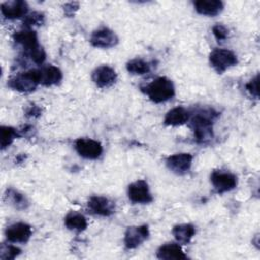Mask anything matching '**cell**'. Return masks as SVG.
Masks as SVG:
<instances>
[{
    "label": "cell",
    "mask_w": 260,
    "mask_h": 260,
    "mask_svg": "<svg viewBox=\"0 0 260 260\" xmlns=\"http://www.w3.org/2000/svg\"><path fill=\"white\" fill-rule=\"evenodd\" d=\"M212 34L218 42H221L228 38L229 29L224 25L217 23L212 27Z\"/></svg>",
    "instance_id": "83f0119b"
},
{
    "label": "cell",
    "mask_w": 260,
    "mask_h": 260,
    "mask_svg": "<svg viewBox=\"0 0 260 260\" xmlns=\"http://www.w3.org/2000/svg\"><path fill=\"white\" fill-rule=\"evenodd\" d=\"M193 161V155L187 152H181L176 153L173 155H170L167 160V167L169 170H171L173 173L177 175H184L191 169Z\"/></svg>",
    "instance_id": "30bf717a"
},
{
    "label": "cell",
    "mask_w": 260,
    "mask_h": 260,
    "mask_svg": "<svg viewBox=\"0 0 260 260\" xmlns=\"http://www.w3.org/2000/svg\"><path fill=\"white\" fill-rule=\"evenodd\" d=\"M172 233L178 243L185 245L190 243L194 237L195 228L191 223H181L175 225L172 230Z\"/></svg>",
    "instance_id": "ffe728a7"
},
{
    "label": "cell",
    "mask_w": 260,
    "mask_h": 260,
    "mask_svg": "<svg viewBox=\"0 0 260 260\" xmlns=\"http://www.w3.org/2000/svg\"><path fill=\"white\" fill-rule=\"evenodd\" d=\"M45 16L42 12L34 11L27 15H25V18L23 20V23L25 25V28H30L34 26H40L44 23Z\"/></svg>",
    "instance_id": "d4e9b609"
},
{
    "label": "cell",
    "mask_w": 260,
    "mask_h": 260,
    "mask_svg": "<svg viewBox=\"0 0 260 260\" xmlns=\"http://www.w3.org/2000/svg\"><path fill=\"white\" fill-rule=\"evenodd\" d=\"M258 80H259V75L257 74L254 78H252L247 84H246V89L247 91L254 98L258 99L259 96V90H258Z\"/></svg>",
    "instance_id": "f1b7e54d"
},
{
    "label": "cell",
    "mask_w": 260,
    "mask_h": 260,
    "mask_svg": "<svg viewBox=\"0 0 260 260\" xmlns=\"http://www.w3.org/2000/svg\"><path fill=\"white\" fill-rule=\"evenodd\" d=\"M126 68H127V71L132 74L142 75V74L149 72L150 65L148 62L144 61L143 59L134 58L126 64Z\"/></svg>",
    "instance_id": "603a6c76"
},
{
    "label": "cell",
    "mask_w": 260,
    "mask_h": 260,
    "mask_svg": "<svg viewBox=\"0 0 260 260\" xmlns=\"http://www.w3.org/2000/svg\"><path fill=\"white\" fill-rule=\"evenodd\" d=\"M195 10L202 15L215 16L223 10V2L220 0H197L194 3Z\"/></svg>",
    "instance_id": "e0dca14e"
},
{
    "label": "cell",
    "mask_w": 260,
    "mask_h": 260,
    "mask_svg": "<svg viewBox=\"0 0 260 260\" xmlns=\"http://www.w3.org/2000/svg\"><path fill=\"white\" fill-rule=\"evenodd\" d=\"M40 84L39 70L30 69L25 72H21L10 78L7 85L19 92H31Z\"/></svg>",
    "instance_id": "3957f363"
},
{
    "label": "cell",
    "mask_w": 260,
    "mask_h": 260,
    "mask_svg": "<svg viewBox=\"0 0 260 260\" xmlns=\"http://www.w3.org/2000/svg\"><path fill=\"white\" fill-rule=\"evenodd\" d=\"M26 54L38 65L43 64L45 59H46V53H45L44 49L41 46L37 47L36 49H34V50L29 51V52H26Z\"/></svg>",
    "instance_id": "4316f807"
},
{
    "label": "cell",
    "mask_w": 260,
    "mask_h": 260,
    "mask_svg": "<svg viewBox=\"0 0 260 260\" xmlns=\"http://www.w3.org/2000/svg\"><path fill=\"white\" fill-rule=\"evenodd\" d=\"M28 5L22 0H10L1 4V12L8 19H15L26 15Z\"/></svg>",
    "instance_id": "5bb4252c"
},
{
    "label": "cell",
    "mask_w": 260,
    "mask_h": 260,
    "mask_svg": "<svg viewBox=\"0 0 260 260\" xmlns=\"http://www.w3.org/2000/svg\"><path fill=\"white\" fill-rule=\"evenodd\" d=\"M128 197L133 203L146 204L152 201L148 184L144 180H137L128 186Z\"/></svg>",
    "instance_id": "52a82bcc"
},
{
    "label": "cell",
    "mask_w": 260,
    "mask_h": 260,
    "mask_svg": "<svg viewBox=\"0 0 260 260\" xmlns=\"http://www.w3.org/2000/svg\"><path fill=\"white\" fill-rule=\"evenodd\" d=\"M32 231L25 222H15L5 230L6 239L11 243H26L31 237Z\"/></svg>",
    "instance_id": "4fadbf2b"
},
{
    "label": "cell",
    "mask_w": 260,
    "mask_h": 260,
    "mask_svg": "<svg viewBox=\"0 0 260 260\" xmlns=\"http://www.w3.org/2000/svg\"><path fill=\"white\" fill-rule=\"evenodd\" d=\"M145 93L154 103H164L175 95V86L171 79L160 76L145 86Z\"/></svg>",
    "instance_id": "7a4b0ae2"
},
{
    "label": "cell",
    "mask_w": 260,
    "mask_h": 260,
    "mask_svg": "<svg viewBox=\"0 0 260 260\" xmlns=\"http://www.w3.org/2000/svg\"><path fill=\"white\" fill-rule=\"evenodd\" d=\"M18 136H19V133L14 128L9 126H1L0 127L1 149H5L6 147H8L13 142V140Z\"/></svg>",
    "instance_id": "cb8c5ba5"
},
{
    "label": "cell",
    "mask_w": 260,
    "mask_h": 260,
    "mask_svg": "<svg viewBox=\"0 0 260 260\" xmlns=\"http://www.w3.org/2000/svg\"><path fill=\"white\" fill-rule=\"evenodd\" d=\"M78 7H79L78 2H69L63 6V10L67 16H73L75 12L78 10Z\"/></svg>",
    "instance_id": "f546056e"
},
{
    "label": "cell",
    "mask_w": 260,
    "mask_h": 260,
    "mask_svg": "<svg viewBox=\"0 0 260 260\" xmlns=\"http://www.w3.org/2000/svg\"><path fill=\"white\" fill-rule=\"evenodd\" d=\"M91 79L98 87L106 88L115 83L117 80V73L111 66L101 65L92 71Z\"/></svg>",
    "instance_id": "7c38bea8"
},
{
    "label": "cell",
    "mask_w": 260,
    "mask_h": 260,
    "mask_svg": "<svg viewBox=\"0 0 260 260\" xmlns=\"http://www.w3.org/2000/svg\"><path fill=\"white\" fill-rule=\"evenodd\" d=\"M41 115V109L37 105H30L26 110V116L29 117H39Z\"/></svg>",
    "instance_id": "4dcf8cb0"
},
{
    "label": "cell",
    "mask_w": 260,
    "mask_h": 260,
    "mask_svg": "<svg viewBox=\"0 0 260 260\" xmlns=\"http://www.w3.org/2000/svg\"><path fill=\"white\" fill-rule=\"evenodd\" d=\"M38 70H39L40 84H43L45 86L58 84L63 78V74L60 68L54 65H47Z\"/></svg>",
    "instance_id": "9a60e30c"
},
{
    "label": "cell",
    "mask_w": 260,
    "mask_h": 260,
    "mask_svg": "<svg viewBox=\"0 0 260 260\" xmlns=\"http://www.w3.org/2000/svg\"><path fill=\"white\" fill-rule=\"evenodd\" d=\"M156 256L162 260H181L187 258L182 248L176 243H166L161 245L157 249Z\"/></svg>",
    "instance_id": "ac0fdd59"
},
{
    "label": "cell",
    "mask_w": 260,
    "mask_h": 260,
    "mask_svg": "<svg viewBox=\"0 0 260 260\" xmlns=\"http://www.w3.org/2000/svg\"><path fill=\"white\" fill-rule=\"evenodd\" d=\"M210 182L215 191L219 194L229 192L235 189L238 185L237 176L229 171L223 170L213 171L210 176Z\"/></svg>",
    "instance_id": "5b68a950"
},
{
    "label": "cell",
    "mask_w": 260,
    "mask_h": 260,
    "mask_svg": "<svg viewBox=\"0 0 260 260\" xmlns=\"http://www.w3.org/2000/svg\"><path fill=\"white\" fill-rule=\"evenodd\" d=\"M209 63L217 73H222L237 65V55L228 49H214L209 55Z\"/></svg>",
    "instance_id": "277c9868"
},
{
    "label": "cell",
    "mask_w": 260,
    "mask_h": 260,
    "mask_svg": "<svg viewBox=\"0 0 260 260\" xmlns=\"http://www.w3.org/2000/svg\"><path fill=\"white\" fill-rule=\"evenodd\" d=\"M88 208L92 213L101 216H110L115 212L116 205L115 202L106 196L94 195L88 200Z\"/></svg>",
    "instance_id": "8fae6325"
},
{
    "label": "cell",
    "mask_w": 260,
    "mask_h": 260,
    "mask_svg": "<svg viewBox=\"0 0 260 260\" xmlns=\"http://www.w3.org/2000/svg\"><path fill=\"white\" fill-rule=\"evenodd\" d=\"M21 250L10 244H2L0 249V258L2 260H11L20 254Z\"/></svg>",
    "instance_id": "484cf974"
},
{
    "label": "cell",
    "mask_w": 260,
    "mask_h": 260,
    "mask_svg": "<svg viewBox=\"0 0 260 260\" xmlns=\"http://www.w3.org/2000/svg\"><path fill=\"white\" fill-rule=\"evenodd\" d=\"M75 150L86 159H96L103 153V145L91 138H78L75 141Z\"/></svg>",
    "instance_id": "8992f818"
},
{
    "label": "cell",
    "mask_w": 260,
    "mask_h": 260,
    "mask_svg": "<svg viewBox=\"0 0 260 260\" xmlns=\"http://www.w3.org/2000/svg\"><path fill=\"white\" fill-rule=\"evenodd\" d=\"M4 197H5V200L11 206H13L15 209H18V210H24L29 205L27 198L23 194H21L20 192H18L17 190H15L13 188L7 189Z\"/></svg>",
    "instance_id": "7402d4cb"
},
{
    "label": "cell",
    "mask_w": 260,
    "mask_h": 260,
    "mask_svg": "<svg viewBox=\"0 0 260 260\" xmlns=\"http://www.w3.org/2000/svg\"><path fill=\"white\" fill-rule=\"evenodd\" d=\"M64 223L68 230L75 232H82L87 228V220L85 216L77 211H70L65 216Z\"/></svg>",
    "instance_id": "44dd1931"
},
{
    "label": "cell",
    "mask_w": 260,
    "mask_h": 260,
    "mask_svg": "<svg viewBox=\"0 0 260 260\" xmlns=\"http://www.w3.org/2000/svg\"><path fill=\"white\" fill-rule=\"evenodd\" d=\"M149 237V230L146 224L129 226L124 235V244L127 249L139 247Z\"/></svg>",
    "instance_id": "ba28073f"
},
{
    "label": "cell",
    "mask_w": 260,
    "mask_h": 260,
    "mask_svg": "<svg viewBox=\"0 0 260 260\" xmlns=\"http://www.w3.org/2000/svg\"><path fill=\"white\" fill-rule=\"evenodd\" d=\"M13 40L17 44L21 45L26 52H29L40 46L37 32L30 28H23L15 31L13 35Z\"/></svg>",
    "instance_id": "2e32d148"
},
{
    "label": "cell",
    "mask_w": 260,
    "mask_h": 260,
    "mask_svg": "<svg viewBox=\"0 0 260 260\" xmlns=\"http://www.w3.org/2000/svg\"><path fill=\"white\" fill-rule=\"evenodd\" d=\"M190 114L184 107L171 109L165 116L164 123L167 126H181L189 121Z\"/></svg>",
    "instance_id": "d6986e66"
},
{
    "label": "cell",
    "mask_w": 260,
    "mask_h": 260,
    "mask_svg": "<svg viewBox=\"0 0 260 260\" xmlns=\"http://www.w3.org/2000/svg\"><path fill=\"white\" fill-rule=\"evenodd\" d=\"M91 45L95 48L108 49L116 46L119 42L118 36L108 27H101L92 31L90 39Z\"/></svg>",
    "instance_id": "9c48e42d"
},
{
    "label": "cell",
    "mask_w": 260,
    "mask_h": 260,
    "mask_svg": "<svg viewBox=\"0 0 260 260\" xmlns=\"http://www.w3.org/2000/svg\"><path fill=\"white\" fill-rule=\"evenodd\" d=\"M217 116L213 109H201L192 116L190 127L197 142L204 143L212 138V124Z\"/></svg>",
    "instance_id": "6da1fadb"
}]
</instances>
